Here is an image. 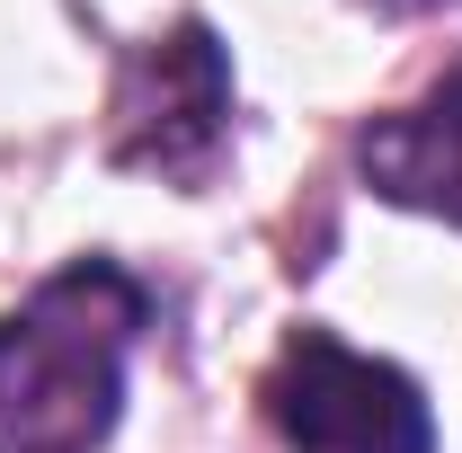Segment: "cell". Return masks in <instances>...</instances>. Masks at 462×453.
Wrapping results in <instances>:
<instances>
[{
    "mask_svg": "<svg viewBox=\"0 0 462 453\" xmlns=\"http://www.w3.org/2000/svg\"><path fill=\"white\" fill-rule=\"evenodd\" d=\"M143 329V284L80 258L0 320V453H89L125 400V347Z\"/></svg>",
    "mask_w": 462,
    "mask_h": 453,
    "instance_id": "obj_1",
    "label": "cell"
},
{
    "mask_svg": "<svg viewBox=\"0 0 462 453\" xmlns=\"http://www.w3.org/2000/svg\"><path fill=\"white\" fill-rule=\"evenodd\" d=\"M267 418L302 453H436L427 392L401 365L356 356L329 329H302L267 374Z\"/></svg>",
    "mask_w": 462,
    "mask_h": 453,
    "instance_id": "obj_2",
    "label": "cell"
},
{
    "mask_svg": "<svg viewBox=\"0 0 462 453\" xmlns=\"http://www.w3.org/2000/svg\"><path fill=\"white\" fill-rule=\"evenodd\" d=\"M231 116L223 45L187 18L170 45H143L125 89H116V161L134 170H205Z\"/></svg>",
    "mask_w": 462,
    "mask_h": 453,
    "instance_id": "obj_3",
    "label": "cell"
},
{
    "mask_svg": "<svg viewBox=\"0 0 462 453\" xmlns=\"http://www.w3.org/2000/svg\"><path fill=\"white\" fill-rule=\"evenodd\" d=\"M356 161L374 178V196H392L409 214H436L462 231V71H445L418 107H392L365 125Z\"/></svg>",
    "mask_w": 462,
    "mask_h": 453,
    "instance_id": "obj_4",
    "label": "cell"
},
{
    "mask_svg": "<svg viewBox=\"0 0 462 453\" xmlns=\"http://www.w3.org/2000/svg\"><path fill=\"white\" fill-rule=\"evenodd\" d=\"M374 9H436V0H374Z\"/></svg>",
    "mask_w": 462,
    "mask_h": 453,
    "instance_id": "obj_5",
    "label": "cell"
}]
</instances>
